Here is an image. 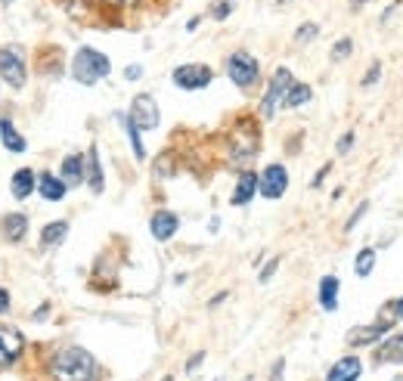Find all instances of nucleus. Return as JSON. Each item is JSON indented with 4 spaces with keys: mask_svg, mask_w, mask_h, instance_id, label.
<instances>
[{
    "mask_svg": "<svg viewBox=\"0 0 403 381\" xmlns=\"http://www.w3.org/2000/svg\"><path fill=\"white\" fill-rule=\"evenodd\" d=\"M0 3H6V6H10V3H12V0H0Z\"/></svg>",
    "mask_w": 403,
    "mask_h": 381,
    "instance_id": "37998d69",
    "label": "nucleus"
},
{
    "mask_svg": "<svg viewBox=\"0 0 403 381\" xmlns=\"http://www.w3.org/2000/svg\"><path fill=\"white\" fill-rule=\"evenodd\" d=\"M0 313H10V291L0 289Z\"/></svg>",
    "mask_w": 403,
    "mask_h": 381,
    "instance_id": "72a5a7b5",
    "label": "nucleus"
},
{
    "mask_svg": "<svg viewBox=\"0 0 403 381\" xmlns=\"http://www.w3.org/2000/svg\"><path fill=\"white\" fill-rule=\"evenodd\" d=\"M372 266H375V248H363L360 254H357V260H354V273L366 279L369 273H372Z\"/></svg>",
    "mask_w": 403,
    "mask_h": 381,
    "instance_id": "393cba45",
    "label": "nucleus"
},
{
    "mask_svg": "<svg viewBox=\"0 0 403 381\" xmlns=\"http://www.w3.org/2000/svg\"><path fill=\"white\" fill-rule=\"evenodd\" d=\"M84 162H87V177H84V183L90 186V192H100L105 189V177H103V162H100V149L96 146H90L87 155H84Z\"/></svg>",
    "mask_w": 403,
    "mask_h": 381,
    "instance_id": "dca6fc26",
    "label": "nucleus"
},
{
    "mask_svg": "<svg viewBox=\"0 0 403 381\" xmlns=\"http://www.w3.org/2000/svg\"><path fill=\"white\" fill-rule=\"evenodd\" d=\"M202 359H205V350H199L196 357H189V363H187V372H189V375H193V372L202 366Z\"/></svg>",
    "mask_w": 403,
    "mask_h": 381,
    "instance_id": "2f4dec72",
    "label": "nucleus"
},
{
    "mask_svg": "<svg viewBox=\"0 0 403 381\" xmlns=\"http://www.w3.org/2000/svg\"><path fill=\"white\" fill-rule=\"evenodd\" d=\"M100 3H105V6H134L137 0H100Z\"/></svg>",
    "mask_w": 403,
    "mask_h": 381,
    "instance_id": "c9c22d12",
    "label": "nucleus"
},
{
    "mask_svg": "<svg viewBox=\"0 0 403 381\" xmlns=\"http://www.w3.org/2000/svg\"><path fill=\"white\" fill-rule=\"evenodd\" d=\"M162 381H171V378H162Z\"/></svg>",
    "mask_w": 403,
    "mask_h": 381,
    "instance_id": "a18cd8bd",
    "label": "nucleus"
},
{
    "mask_svg": "<svg viewBox=\"0 0 403 381\" xmlns=\"http://www.w3.org/2000/svg\"><path fill=\"white\" fill-rule=\"evenodd\" d=\"M47 310H50V304H44V307H37V310H35V319H44V316H47Z\"/></svg>",
    "mask_w": 403,
    "mask_h": 381,
    "instance_id": "58836bf2",
    "label": "nucleus"
},
{
    "mask_svg": "<svg viewBox=\"0 0 403 381\" xmlns=\"http://www.w3.org/2000/svg\"><path fill=\"white\" fill-rule=\"evenodd\" d=\"M351 143H354V133H345L338 139V152H351Z\"/></svg>",
    "mask_w": 403,
    "mask_h": 381,
    "instance_id": "473e14b6",
    "label": "nucleus"
},
{
    "mask_svg": "<svg viewBox=\"0 0 403 381\" xmlns=\"http://www.w3.org/2000/svg\"><path fill=\"white\" fill-rule=\"evenodd\" d=\"M316 35H320V25H316V22H304L301 28L295 31V41H298V44H304V41H314Z\"/></svg>",
    "mask_w": 403,
    "mask_h": 381,
    "instance_id": "a878e982",
    "label": "nucleus"
},
{
    "mask_svg": "<svg viewBox=\"0 0 403 381\" xmlns=\"http://www.w3.org/2000/svg\"><path fill=\"white\" fill-rule=\"evenodd\" d=\"M351 46H354L351 37H341V41H335V46H332V59H345V56H351Z\"/></svg>",
    "mask_w": 403,
    "mask_h": 381,
    "instance_id": "bb28decb",
    "label": "nucleus"
},
{
    "mask_svg": "<svg viewBox=\"0 0 403 381\" xmlns=\"http://www.w3.org/2000/svg\"><path fill=\"white\" fill-rule=\"evenodd\" d=\"M326 173H329V164H326V168H323L320 173H316V177H314V180H310V186H320V183H323V180H326Z\"/></svg>",
    "mask_w": 403,
    "mask_h": 381,
    "instance_id": "e433bc0d",
    "label": "nucleus"
},
{
    "mask_svg": "<svg viewBox=\"0 0 403 381\" xmlns=\"http://www.w3.org/2000/svg\"><path fill=\"white\" fill-rule=\"evenodd\" d=\"M128 118L137 127H140V130H158V124H162V112H158V103L149 96V93H137V96L130 99Z\"/></svg>",
    "mask_w": 403,
    "mask_h": 381,
    "instance_id": "0eeeda50",
    "label": "nucleus"
},
{
    "mask_svg": "<svg viewBox=\"0 0 403 381\" xmlns=\"http://www.w3.org/2000/svg\"><path fill=\"white\" fill-rule=\"evenodd\" d=\"M388 332H391V323H379V325H357V329L348 332V344H351V347L372 344V341L385 338Z\"/></svg>",
    "mask_w": 403,
    "mask_h": 381,
    "instance_id": "f3484780",
    "label": "nucleus"
},
{
    "mask_svg": "<svg viewBox=\"0 0 403 381\" xmlns=\"http://www.w3.org/2000/svg\"><path fill=\"white\" fill-rule=\"evenodd\" d=\"M0 81L10 87V90H22L28 84V56H25V46H19V44L0 46Z\"/></svg>",
    "mask_w": 403,
    "mask_h": 381,
    "instance_id": "7ed1b4c3",
    "label": "nucleus"
},
{
    "mask_svg": "<svg viewBox=\"0 0 403 381\" xmlns=\"http://www.w3.org/2000/svg\"><path fill=\"white\" fill-rule=\"evenodd\" d=\"M177 230H180V217H177L174 211H155L149 220V232L152 239H158V242H168V239L177 236Z\"/></svg>",
    "mask_w": 403,
    "mask_h": 381,
    "instance_id": "9d476101",
    "label": "nucleus"
},
{
    "mask_svg": "<svg viewBox=\"0 0 403 381\" xmlns=\"http://www.w3.org/2000/svg\"><path fill=\"white\" fill-rule=\"evenodd\" d=\"M69 239V220H50L41 230V248H56Z\"/></svg>",
    "mask_w": 403,
    "mask_h": 381,
    "instance_id": "aec40b11",
    "label": "nucleus"
},
{
    "mask_svg": "<svg viewBox=\"0 0 403 381\" xmlns=\"http://www.w3.org/2000/svg\"><path fill=\"white\" fill-rule=\"evenodd\" d=\"M360 372H363L360 359H357V357H341L338 363L329 369L326 381H357V378H360Z\"/></svg>",
    "mask_w": 403,
    "mask_h": 381,
    "instance_id": "6ab92c4d",
    "label": "nucleus"
},
{
    "mask_svg": "<svg viewBox=\"0 0 403 381\" xmlns=\"http://www.w3.org/2000/svg\"><path fill=\"white\" fill-rule=\"evenodd\" d=\"M199 22H202V19H199V16H193V19L187 22V31H196V28H199Z\"/></svg>",
    "mask_w": 403,
    "mask_h": 381,
    "instance_id": "4c0bfd02",
    "label": "nucleus"
},
{
    "mask_svg": "<svg viewBox=\"0 0 403 381\" xmlns=\"http://www.w3.org/2000/svg\"><path fill=\"white\" fill-rule=\"evenodd\" d=\"M227 78L239 87V90H252V87L261 81V62H257L248 50L230 53L227 56Z\"/></svg>",
    "mask_w": 403,
    "mask_h": 381,
    "instance_id": "20e7f679",
    "label": "nucleus"
},
{
    "mask_svg": "<svg viewBox=\"0 0 403 381\" xmlns=\"http://www.w3.org/2000/svg\"><path fill=\"white\" fill-rule=\"evenodd\" d=\"M379 71H381V65L375 62V65H372V71H369V78H363V84H375V81H379Z\"/></svg>",
    "mask_w": 403,
    "mask_h": 381,
    "instance_id": "f704fd0d",
    "label": "nucleus"
},
{
    "mask_svg": "<svg viewBox=\"0 0 403 381\" xmlns=\"http://www.w3.org/2000/svg\"><path fill=\"white\" fill-rule=\"evenodd\" d=\"M171 81L180 87V90H205V87L214 81V69L205 62H183L171 71Z\"/></svg>",
    "mask_w": 403,
    "mask_h": 381,
    "instance_id": "423d86ee",
    "label": "nucleus"
},
{
    "mask_svg": "<svg viewBox=\"0 0 403 381\" xmlns=\"http://www.w3.org/2000/svg\"><path fill=\"white\" fill-rule=\"evenodd\" d=\"M217 381H223V378H217Z\"/></svg>",
    "mask_w": 403,
    "mask_h": 381,
    "instance_id": "49530a36",
    "label": "nucleus"
},
{
    "mask_svg": "<svg viewBox=\"0 0 403 381\" xmlns=\"http://www.w3.org/2000/svg\"><path fill=\"white\" fill-rule=\"evenodd\" d=\"M118 121L124 124V130H128V137H130V146H134V155H137V162H143L146 158V146H143V130L137 127L134 121H130L128 115H115Z\"/></svg>",
    "mask_w": 403,
    "mask_h": 381,
    "instance_id": "b1692460",
    "label": "nucleus"
},
{
    "mask_svg": "<svg viewBox=\"0 0 403 381\" xmlns=\"http://www.w3.org/2000/svg\"><path fill=\"white\" fill-rule=\"evenodd\" d=\"M0 143H3L6 152H12V155H22V152L28 149V139L16 130L12 118H6V115H0Z\"/></svg>",
    "mask_w": 403,
    "mask_h": 381,
    "instance_id": "4468645a",
    "label": "nucleus"
},
{
    "mask_svg": "<svg viewBox=\"0 0 403 381\" xmlns=\"http://www.w3.org/2000/svg\"><path fill=\"white\" fill-rule=\"evenodd\" d=\"M379 359L381 363H403V335H391L381 341Z\"/></svg>",
    "mask_w": 403,
    "mask_h": 381,
    "instance_id": "5701e85b",
    "label": "nucleus"
},
{
    "mask_svg": "<svg viewBox=\"0 0 403 381\" xmlns=\"http://www.w3.org/2000/svg\"><path fill=\"white\" fill-rule=\"evenodd\" d=\"M112 71V59L105 56L96 46H78L75 56H71V78L84 87L100 84L103 78H109Z\"/></svg>",
    "mask_w": 403,
    "mask_h": 381,
    "instance_id": "f03ea898",
    "label": "nucleus"
},
{
    "mask_svg": "<svg viewBox=\"0 0 403 381\" xmlns=\"http://www.w3.org/2000/svg\"><path fill=\"white\" fill-rule=\"evenodd\" d=\"M22 353H25V335L16 329V325L0 323V369L12 366Z\"/></svg>",
    "mask_w": 403,
    "mask_h": 381,
    "instance_id": "1a4fd4ad",
    "label": "nucleus"
},
{
    "mask_svg": "<svg viewBox=\"0 0 403 381\" xmlns=\"http://www.w3.org/2000/svg\"><path fill=\"white\" fill-rule=\"evenodd\" d=\"M0 232H3V239H6V242L19 245L25 236H28V217H25L22 211L6 214V217H3V223H0Z\"/></svg>",
    "mask_w": 403,
    "mask_h": 381,
    "instance_id": "a211bd4d",
    "label": "nucleus"
},
{
    "mask_svg": "<svg viewBox=\"0 0 403 381\" xmlns=\"http://www.w3.org/2000/svg\"><path fill=\"white\" fill-rule=\"evenodd\" d=\"M363 3H369V0H354V10H357V6H363Z\"/></svg>",
    "mask_w": 403,
    "mask_h": 381,
    "instance_id": "79ce46f5",
    "label": "nucleus"
},
{
    "mask_svg": "<svg viewBox=\"0 0 403 381\" xmlns=\"http://www.w3.org/2000/svg\"><path fill=\"white\" fill-rule=\"evenodd\" d=\"M230 295H227V291H221V295H217L214 300H211V307H217V304H223V300H227Z\"/></svg>",
    "mask_w": 403,
    "mask_h": 381,
    "instance_id": "ea45409f",
    "label": "nucleus"
},
{
    "mask_svg": "<svg viewBox=\"0 0 403 381\" xmlns=\"http://www.w3.org/2000/svg\"><path fill=\"white\" fill-rule=\"evenodd\" d=\"M397 316H400V319H403V298H400V300H397Z\"/></svg>",
    "mask_w": 403,
    "mask_h": 381,
    "instance_id": "a19ab883",
    "label": "nucleus"
},
{
    "mask_svg": "<svg viewBox=\"0 0 403 381\" xmlns=\"http://www.w3.org/2000/svg\"><path fill=\"white\" fill-rule=\"evenodd\" d=\"M366 211H369V202H363V205H360V208H357V211L351 214V220H348V223H345V230H348V232H351V230H354V226H357V220H360V217H363V214H366Z\"/></svg>",
    "mask_w": 403,
    "mask_h": 381,
    "instance_id": "c756f323",
    "label": "nucleus"
},
{
    "mask_svg": "<svg viewBox=\"0 0 403 381\" xmlns=\"http://www.w3.org/2000/svg\"><path fill=\"white\" fill-rule=\"evenodd\" d=\"M310 99H314V87L295 81L292 87H289V93H286V99H282V105H286V109H301V105L310 103Z\"/></svg>",
    "mask_w": 403,
    "mask_h": 381,
    "instance_id": "4be33fe9",
    "label": "nucleus"
},
{
    "mask_svg": "<svg viewBox=\"0 0 403 381\" xmlns=\"http://www.w3.org/2000/svg\"><path fill=\"white\" fill-rule=\"evenodd\" d=\"M255 196H257V173L242 171L239 180H236V186H233V198H230V202H233L236 208H242V205H248Z\"/></svg>",
    "mask_w": 403,
    "mask_h": 381,
    "instance_id": "2eb2a0df",
    "label": "nucleus"
},
{
    "mask_svg": "<svg viewBox=\"0 0 403 381\" xmlns=\"http://www.w3.org/2000/svg\"><path fill=\"white\" fill-rule=\"evenodd\" d=\"M338 276H323L320 279V307L323 310H335L338 307Z\"/></svg>",
    "mask_w": 403,
    "mask_h": 381,
    "instance_id": "412c9836",
    "label": "nucleus"
},
{
    "mask_svg": "<svg viewBox=\"0 0 403 381\" xmlns=\"http://www.w3.org/2000/svg\"><path fill=\"white\" fill-rule=\"evenodd\" d=\"M286 189H289V171L282 164H267V168L257 173V192L264 198L276 202V198L286 196Z\"/></svg>",
    "mask_w": 403,
    "mask_h": 381,
    "instance_id": "6e6552de",
    "label": "nucleus"
},
{
    "mask_svg": "<svg viewBox=\"0 0 403 381\" xmlns=\"http://www.w3.org/2000/svg\"><path fill=\"white\" fill-rule=\"evenodd\" d=\"M65 192H69V183H65L59 173H50V171L37 173V196H41L44 202H62Z\"/></svg>",
    "mask_w": 403,
    "mask_h": 381,
    "instance_id": "9b49d317",
    "label": "nucleus"
},
{
    "mask_svg": "<svg viewBox=\"0 0 403 381\" xmlns=\"http://www.w3.org/2000/svg\"><path fill=\"white\" fill-rule=\"evenodd\" d=\"M35 189H37L35 171H31V168L12 171V177H10V192H12V198H16V202H25V198H31V196H35Z\"/></svg>",
    "mask_w": 403,
    "mask_h": 381,
    "instance_id": "ddd939ff",
    "label": "nucleus"
},
{
    "mask_svg": "<svg viewBox=\"0 0 403 381\" xmlns=\"http://www.w3.org/2000/svg\"><path fill=\"white\" fill-rule=\"evenodd\" d=\"M292 84H295V78H292V71H289L286 65H280V69L270 75L267 93H264V99H261V115L264 118L276 115V109L282 105V99H286V93H289V87H292Z\"/></svg>",
    "mask_w": 403,
    "mask_h": 381,
    "instance_id": "39448f33",
    "label": "nucleus"
},
{
    "mask_svg": "<svg viewBox=\"0 0 403 381\" xmlns=\"http://www.w3.org/2000/svg\"><path fill=\"white\" fill-rule=\"evenodd\" d=\"M47 372L53 381H94L100 375V366H96L90 350L69 344V347H59L50 357Z\"/></svg>",
    "mask_w": 403,
    "mask_h": 381,
    "instance_id": "f257e3e1",
    "label": "nucleus"
},
{
    "mask_svg": "<svg viewBox=\"0 0 403 381\" xmlns=\"http://www.w3.org/2000/svg\"><path fill=\"white\" fill-rule=\"evenodd\" d=\"M391 381H403V375H397V378H391Z\"/></svg>",
    "mask_w": 403,
    "mask_h": 381,
    "instance_id": "c03bdc74",
    "label": "nucleus"
},
{
    "mask_svg": "<svg viewBox=\"0 0 403 381\" xmlns=\"http://www.w3.org/2000/svg\"><path fill=\"white\" fill-rule=\"evenodd\" d=\"M124 78H128V81H140V78H143V65H128V69H124Z\"/></svg>",
    "mask_w": 403,
    "mask_h": 381,
    "instance_id": "7c9ffc66",
    "label": "nucleus"
},
{
    "mask_svg": "<svg viewBox=\"0 0 403 381\" xmlns=\"http://www.w3.org/2000/svg\"><path fill=\"white\" fill-rule=\"evenodd\" d=\"M59 177L69 183V189L84 183V177H87V162H84L81 152H71V155L62 158V164H59Z\"/></svg>",
    "mask_w": 403,
    "mask_h": 381,
    "instance_id": "f8f14e48",
    "label": "nucleus"
},
{
    "mask_svg": "<svg viewBox=\"0 0 403 381\" xmlns=\"http://www.w3.org/2000/svg\"><path fill=\"white\" fill-rule=\"evenodd\" d=\"M276 266H280V257L270 260V264L261 270V276H257V279H261V282H270V279H273V273H276Z\"/></svg>",
    "mask_w": 403,
    "mask_h": 381,
    "instance_id": "c85d7f7f",
    "label": "nucleus"
},
{
    "mask_svg": "<svg viewBox=\"0 0 403 381\" xmlns=\"http://www.w3.org/2000/svg\"><path fill=\"white\" fill-rule=\"evenodd\" d=\"M233 12V0H221V3H214V10H211V16L217 19V22H223V19Z\"/></svg>",
    "mask_w": 403,
    "mask_h": 381,
    "instance_id": "cd10ccee",
    "label": "nucleus"
}]
</instances>
